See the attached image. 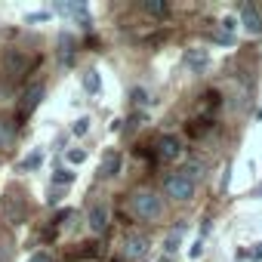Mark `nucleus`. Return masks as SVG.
Instances as JSON below:
<instances>
[{
  "label": "nucleus",
  "mask_w": 262,
  "mask_h": 262,
  "mask_svg": "<svg viewBox=\"0 0 262 262\" xmlns=\"http://www.w3.org/2000/svg\"><path fill=\"white\" fill-rule=\"evenodd\" d=\"M129 213L142 222H155V219L164 216V198L151 188H136L129 194Z\"/></svg>",
  "instance_id": "1"
},
{
  "label": "nucleus",
  "mask_w": 262,
  "mask_h": 262,
  "mask_svg": "<svg viewBox=\"0 0 262 262\" xmlns=\"http://www.w3.org/2000/svg\"><path fill=\"white\" fill-rule=\"evenodd\" d=\"M164 191H167V198H173L176 204H185V201L194 198V182L185 179L182 173H170V176L164 179Z\"/></svg>",
  "instance_id": "2"
},
{
  "label": "nucleus",
  "mask_w": 262,
  "mask_h": 262,
  "mask_svg": "<svg viewBox=\"0 0 262 262\" xmlns=\"http://www.w3.org/2000/svg\"><path fill=\"white\" fill-rule=\"evenodd\" d=\"M108 222H111L108 204H105V201H96V204L90 207V213H86V228H90V234H102V231L108 228Z\"/></svg>",
  "instance_id": "3"
},
{
  "label": "nucleus",
  "mask_w": 262,
  "mask_h": 262,
  "mask_svg": "<svg viewBox=\"0 0 262 262\" xmlns=\"http://www.w3.org/2000/svg\"><path fill=\"white\" fill-rule=\"evenodd\" d=\"M148 247H151L148 234L129 231V234H126V241H123V256H126V259H139V256H145V253H148Z\"/></svg>",
  "instance_id": "4"
},
{
  "label": "nucleus",
  "mask_w": 262,
  "mask_h": 262,
  "mask_svg": "<svg viewBox=\"0 0 262 262\" xmlns=\"http://www.w3.org/2000/svg\"><path fill=\"white\" fill-rule=\"evenodd\" d=\"M241 25L247 34H262V13L256 10V4H241Z\"/></svg>",
  "instance_id": "5"
},
{
  "label": "nucleus",
  "mask_w": 262,
  "mask_h": 262,
  "mask_svg": "<svg viewBox=\"0 0 262 262\" xmlns=\"http://www.w3.org/2000/svg\"><path fill=\"white\" fill-rule=\"evenodd\" d=\"M31 68V59L22 53V50H10L7 56H4V71L10 74V77H19V74H25Z\"/></svg>",
  "instance_id": "6"
},
{
  "label": "nucleus",
  "mask_w": 262,
  "mask_h": 262,
  "mask_svg": "<svg viewBox=\"0 0 262 262\" xmlns=\"http://www.w3.org/2000/svg\"><path fill=\"white\" fill-rule=\"evenodd\" d=\"M120 164H123V158H120V151L117 148H108L105 155H102V164H99V179H111V176H117L120 173Z\"/></svg>",
  "instance_id": "7"
},
{
  "label": "nucleus",
  "mask_w": 262,
  "mask_h": 262,
  "mask_svg": "<svg viewBox=\"0 0 262 262\" xmlns=\"http://www.w3.org/2000/svg\"><path fill=\"white\" fill-rule=\"evenodd\" d=\"M158 155H161V161H179L182 158V139L179 136H161L158 139Z\"/></svg>",
  "instance_id": "8"
},
{
  "label": "nucleus",
  "mask_w": 262,
  "mask_h": 262,
  "mask_svg": "<svg viewBox=\"0 0 262 262\" xmlns=\"http://www.w3.org/2000/svg\"><path fill=\"white\" fill-rule=\"evenodd\" d=\"M43 99V83H31L25 93H22V102H19V111L22 114H31L37 108V102Z\"/></svg>",
  "instance_id": "9"
},
{
  "label": "nucleus",
  "mask_w": 262,
  "mask_h": 262,
  "mask_svg": "<svg viewBox=\"0 0 262 262\" xmlns=\"http://www.w3.org/2000/svg\"><path fill=\"white\" fill-rule=\"evenodd\" d=\"M56 10H59L62 16H74V19L80 22V28H90V13H86L83 4H56Z\"/></svg>",
  "instance_id": "10"
},
{
  "label": "nucleus",
  "mask_w": 262,
  "mask_h": 262,
  "mask_svg": "<svg viewBox=\"0 0 262 262\" xmlns=\"http://www.w3.org/2000/svg\"><path fill=\"white\" fill-rule=\"evenodd\" d=\"M185 65H188L191 71H204V68L210 65V53L201 50V47H191V50H185Z\"/></svg>",
  "instance_id": "11"
},
{
  "label": "nucleus",
  "mask_w": 262,
  "mask_h": 262,
  "mask_svg": "<svg viewBox=\"0 0 262 262\" xmlns=\"http://www.w3.org/2000/svg\"><path fill=\"white\" fill-rule=\"evenodd\" d=\"M13 142H16V123L10 117H0V151L13 148Z\"/></svg>",
  "instance_id": "12"
},
{
  "label": "nucleus",
  "mask_w": 262,
  "mask_h": 262,
  "mask_svg": "<svg viewBox=\"0 0 262 262\" xmlns=\"http://www.w3.org/2000/svg\"><path fill=\"white\" fill-rule=\"evenodd\" d=\"M59 59L62 62H71L74 59V37L71 34H62L59 37Z\"/></svg>",
  "instance_id": "13"
},
{
  "label": "nucleus",
  "mask_w": 262,
  "mask_h": 262,
  "mask_svg": "<svg viewBox=\"0 0 262 262\" xmlns=\"http://www.w3.org/2000/svg\"><path fill=\"white\" fill-rule=\"evenodd\" d=\"M182 176H185V179H191V182H194V179H201V176H204V164H201L198 158L185 161V167H182Z\"/></svg>",
  "instance_id": "14"
},
{
  "label": "nucleus",
  "mask_w": 262,
  "mask_h": 262,
  "mask_svg": "<svg viewBox=\"0 0 262 262\" xmlns=\"http://www.w3.org/2000/svg\"><path fill=\"white\" fill-rule=\"evenodd\" d=\"M142 10L145 13H151V16H167V0H145V4H142Z\"/></svg>",
  "instance_id": "15"
},
{
  "label": "nucleus",
  "mask_w": 262,
  "mask_h": 262,
  "mask_svg": "<svg viewBox=\"0 0 262 262\" xmlns=\"http://www.w3.org/2000/svg\"><path fill=\"white\" fill-rule=\"evenodd\" d=\"M83 86H86V93H99L102 90V77H99V71H90V74H83Z\"/></svg>",
  "instance_id": "16"
},
{
  "label": "nucleus",
  "mask_w": 262,
  "mask_h": 262,
  "mask_svg": "<svg viewBox=\"0 0 262 262\" xmlns=\"http://www.w3.org/2000/svg\"><path fill=\"white\" fill-rule=\"evenodd\" d=\"M179 241H182V228H173V231L167 234V241H164V250L173 256V253L179 250Z\"/></svg>",
  "instance_id": "17"
},
{
  "label": "nucleus",
  "mask_w": 262,
  "mask_h": 262,
  "mask_svg": "<svg viewBox=\"0 0 262 262\" xmlns=\"http://www.w3.org/2000/svg\"><path fill=\"white\" fill-rule=\"evenodd\" d=\"M40 164H43V151L37 148V151H31V155H28V158L22 161V170H37Z\"/></svg>",
  "instance_id": "18"
},
{
  "label": "nucleus",
  "mask_w": 262,
  "mask_h": 262,
  "mask_svg": "<svg viewBox=\"0 0 262 262\" xmlns=\"http://www.w3.org/2000/svg\"><path fill=\"white\" fill-rule=\"evenodd\" d=\"M53 182H56V185H71V182H74V173L65 170V167H59V170L53 173Z\"/></svg>",
  "instance_id": "19"
},
{
  "label": "nucleus",
  "mask_w": 262,
  "mask_h": 262,
  "mask_svg": "<svg viewBox=\"0 0 262 262\" xmlns=\"http://www.w3.org/2000/svg\"><path fill=\"white\" fill-rule=\"evenodd\" d=\"M90 123H93L90 117H77L74 126H71V133H74V136H86V133H90Z\"/></svg>",
  "instance_id": "20"
},
{
  "label": "nucleus",
  "mask_w": 262,
  "mask_h": 262,
  "mask_svg": "<svg viewBox=\"0 0 262 262\" xmlns=\"http://www.w3.org/2000/svg\"><path fill=\"white\" fill-rule=\"evenodd\" d=\"M133 102H136V105H142V108H145V105H151V96H148V90L136 86V90H133Z\"/></svg>",
  "instance_id": "21"
},
{
  "label": "nucleus",
  "mask_w": 262,
  "mask_h": 262,
  "mask_svg": "<svg viewBox=\"0 0 262 262\" xmlns=\"http://www.w3.org/2000/svg\"><path fill=\"white\" fill-rule=\"evenodd\" d=\"M86 161V151L83 148H71L68 151V164H83Z\"/></svg>",
  "instance_id": "22"
},
{
  "label": "nucleus",
  "mask_w": 262,
  "mask_h": 262,
  "mask_svg": "<svg viewBox=\"0 0 262 262\" xmlns=\"http://www.w3.org/2000/svg\"><path fill=\"white\" fill-rule=\"evenodd\" d=\"M237 28V22L234 19H222V37H231V31Z\"/></svg>",
  "instance_id": "23"
},
{
  "label": "nucleus",
  "mask_w": 262,
  "mask_h": 262,
  "mask_svg": "<svg viewBox=\"0 0 262 262\" xmlns=\"http://www.w3.org/2000/svg\"><path fill=\"white\" fill-rule=\"evenodd\" d=\"M28 262H53V256H50L47 250H40V253H34V256H31Z\"/></svg>",
  "instance_id": "24"
},
{
  "label": "nucleus",
  "mask_w": 262,
  "mask_h": 262,
  "mask_svg": "<svg viewBox=\"0 0 262 262\" xmlns=\"http://www.w3.org/2000/svg\"><path fill=\"white\" fill-rule=\"evenodd\" d=\"M50 19V13H31V16H25V22H47Z\"/></svg>",
  "instance_id": "25"
},
{
  "label": "nucleus",
  "mask_w": 262,
  "mask_h": 262,
  "mask_svg": "<svg viewBox=\"0 0 262 262\" xmlns=\"http://www.w3.org/2000/svg\"><path fill=\"white\" fill-rule=\"evenodd\" d=\"M201 253H204V241H198V244H191V250H188V256H191V259H198Z\"/></svg>",
  "instance_id": "26"
},
{
  "label": "nucleus",
  "mask_w": 262,
  "mask_h": 262,
  "mask_svg": "<svg viewBox=\"0 0 262 262\" xmlns=\"http://www.w3.org/2000/svg\"><path fill=\"white\" fill-rule=\"evenodd\" d=\"M250 259H256V262H259V259H262V244H256V247H253V250H250Z\"/></svg>",
  "instance_id": "27"
}]
</instances>
